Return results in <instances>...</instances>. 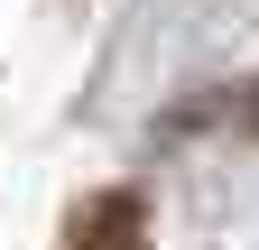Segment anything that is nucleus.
<instances>
[{
	"mask_svg": "<svg viewBox=\"0 0 259 250\" xmlns=\"http://www.w3.org/2000/svg\"><path fill=\"white\" fill-rule=\"evenodd\" d=\"M222 111H241V120H250V130H259V93H241V102H222Z\"/></svg>",
	"mask_w": 259,
	"mask_h": 250,
	"instance_id": "obj_2",
	"label": "nucleus"
},
{
	"mask_svg": "<svg viewBox=\"0 0 259 250\" xmlns=\"http://www.w3.org/2000/svg\"><path fill=\"white\" fill-rule=\"evenodd\" d=\"M65 250H148L139 241V195H93L74 213V232H65Z\"/></svg>",
	"mask_w": 259,
	"mask_h": 250,
	"instance_id": "obj_1",
	"label": "nucleus"
}]
</instances>
